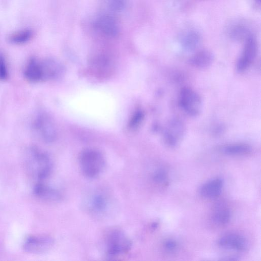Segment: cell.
<instances>
[{
    "label": "cell",
    "mask_w": 261,
    "mask_h": 261,
    "mask_svg": "<svg viewBox=\"0 0 261 261\" xmlns=\"http://www.w3.org/2000/svg\"><path fill=\"white\" fill-rule=\"evenodd\" d=\"M95 27L103 34L116 37L119 32L118 25L115 19L109 15L99 16L95 21Z\"/></svg>",
    "instance_id": "obj_13"
},
{
    "label": "cell",
    "mask_w": 261,
    "mask_h": 261,
    "mask_svg": "<svg viewBox=\"0 0 261 261\" xmlns=\"http://www.w3.org/2000/svg\"><path fill=\"white\" fill-rule=\"evenodd\" d=\"M110 199L108 195L101 191H96L88 198L87 206L88 211L96 216L104 215L108 211Z\"/></svg>",
    "instance_id": "obj_9"
},
{
    "label": "cell",
    "mask_w": 261,
    "mask_h": 261,
    "mask_svg": "<svg viewBox=\"0 0 261 261\" xmlns=\"http://www.w3.org/2000/svg\"><path fill=\"white\" fill-rule=\"evenodd\" d=\"M253 1L256 3V4H257L258 5H260V0H253Z\"/></svg>",
    "instance_id": "obj_27"
},
{
    "label": "cell",
    "mask_w": 261,
    "mask_h": 261,
    "mask_svg": "<svg viewBox=\"0 0 261 261\" xmlns=\"http://www.w3.org/2000/svg\"><path fill=\"white\" fill-rule=\"evenodd\" d=\"M143 117L144 114L142 112H137V113L135 114L133 118H132L130 123V125L133 127L139 125L142 121Z\"/></svg>",
    "instance_id": "obj_26"
},
{
    "label": "cell",
    "mask_w": 261,
    "mask_h": 261,
    "mask_svg": "<svg viewBox=\"0 0 261 261\" xmlns=\"http://www.w3.org/2000/svg\"><path fill=\"white\" fill-rule=\"evenodd\" d=\"M132 245L129 238L119 228H111L104 235V247L106 254L110 257L127 253L130 250Z\"/></svg>",
    "instance_id": "obj_3"
},
{
    "label": "cell",
    "mask_w": 261,
    "mask_h": 261,
    "mask_svg": "<svg viewBox=\"0 0 261 261\" xmlns=\"http://www.w3.org/2000/svg\"><path fill=\"white\" fill-rule=\"evenodd\" d=\"M223 186V180L220 178H213L204 183L200 188V193L205 198L212 199L221 193Z\"/></svg>",
    "instance_id": "obj_17"
},
{
    "label": "cell",
    "mask_w": 261,
    "mask_h": 261,
    "mask_svg": "<svg viewBox=\"0 0 261 261\" xmlns=\"http://www.w3.org/2000/svg\"><path fill=\"white\" fill-rule=\"evenodd\" d=\"M54 243L53 239L48 236H31L24 240L23 248L30 253H41L50 249Z\"/></svg>",
    "instance_id": "obj_8"
},
{
    "label": "cell",
    "mask_w": 261,
    "mask_h": 261,
    "mask_svg": "<svg viewBox=\"0 0 261 261\" xmlns=\"http://www.w3.org/2000/svg\"><path fill=\"white\" fill-rule=\"evenodd\" d=\"M34 193L38 198L48 201H57L61 198L59 191L42 181L37 182L35 184Z\"/></svg>",
    "instance_id": "obj_14"
},
{
    "label": "cell",
    "mask_w": 261,
    "mask_h": 261,
    "mask_svg": "<svg viewBox=\"0 0 261 261\" xmlns=\"http://www.w3.org/2000/svg\"><path fill=\"white\" fill-rule=\"evenodd\" d=\"M202 40L200 34L195 29L185 31L179 37V44L186 51H194L199 47Z\"/></svg>",
    "instance_id": "obj_11"
},
{
    "label": "cell",
    "mask_w": 261,
    "mask_h": 261,
    "mask_svg": "<svg viewBox=\"0 0 261 261\" xmlns=\"http://www.w3.org/2000/svg\"><path fill=\"white\" fill-rule=\"evenodd\" d=\"M241 54L236 63V69L239 72L247 70L254 61L257 54L258 44L253 34L244 41Z\"/></svg>",
    "instance_id": "obj_5"
},
{
    "label": "cell",
    "mask_w": 261,
    "mask_h": 261,
    "mask_svg": "<svg viewBox=\"0 0 261 261\" xmlns=\"http://www.w3.org/2000/svg\"><path fill=\"white\" fill-rule=\"evenodd\" d=\"M186 128L184 122L179 118H173L166 125L164 132V140L166 145L175 147L182 140Z\"/></svg>",
    "instance_id": "obj_6"
},
{
    "label": "cell",
    "mask_w": 261,
    "mask_h": 261,
    "mask_svg": "<svg viewBox=\"0 0 261 261\" xmlns=\"http://www.w3.org/2000/svg\"><path fill=\"white\" fill-rule=\"evenodd\" d=\"M218 244L222 248L236 251L245 250L247 246L245 239L240 234L230 233L224 234L218 240Z\"/></svg>",
    "instance_id": "obj_10"
},
{
    "label": "cell",
    "mask_w": 261,
    "mask_h": 261,
    "mask_svg": "<svg viewBox=\"0 0 261 261\" xmlns=\"http://www.w3.org/2000/svg\"><path fill=\"white\" fill-rule=\"evenodd\" d=\"M230 218L231 213L229 209L221 204L216 206L212 214L213 222L219 225L227 224L229 222Z\"/></svg>",
    "instance_id": "obj_20"
},
{
    "label": "cell",
    "mask_w": 261,
    "mask_h": 261,
    "mask_svg": "<svg viewBox=\"0 0 261 261\" xmlns=\"http://www.w3.org/2000/svg\"><path fill=\"white\" fill-rule=\"evenodd\" d=\"M227 33L230 38L235 41H244L253 34L250 27L242 20L231 22L227 28Z\"/></svg>",
    "instance_id": "obj_12"
},
{
    "label": "cell",
    "mask_w": 261,
    "mask_h": 261,
    "mask_svg": "<svg viewBox=\"0 0 261 261\" xmlns=\"http://www.w3.org/2000/svg\"><path fill=\"white\" fill-rule=\"evenodd\" d=\"M24 166L29 174L37 182L42 181L50 174L53 164L48 155L36 147L32 146L27 150Z\"/></svg>",
    "instance_id": "obj_1"
},
{
    "label": "cell",
    "mask_w": 261,
    "mask_h": 261,
    "mask_svg": "<svg viewBox=\"0 0 261 261\" xmlns=\"http://www.w3.org/2000/svg\"><path fill=\"white\" fill-rule=\"evenodd\" d=\"M33 126L43 141L50 142L56 137V130L50 118L45 114H40L34 119Z\"/></svg>",
    "instance_id": "obj_7"
},
{
    "label": "cell",
    "mask_w": 261,
    "mask_h": 261,
    "mask_svg": "<svg viewBox=\"0 0 261 261\" xmlns=\"http://www.w3.org/2000/svg\"><path fill=\"white\" fill-rule=\"evenodd\" d=\"M8 74L6 60L4 56L0 54V80H6L8 79Z\"/></svg>",
    "instance_id": "obj_23"
},
{
    "label": "cell",
    "mask_w": 261,
    "mask_h": 261,
    "mask_svg": "<svg viewBox=\"0 0 261 261\" xmlns=\"http://www.w3.org/2000/svg\"><path fill=\"white\" fill-rule=\"evenodd\" d=\"M178 104L182 110L191 117L198 116L202 109V101L200 95L189 87L182 88L178 95Z\"/></svg>",
    "instance_id": "obj_4"
},
{
    "label": "cell",
    "mask_w": 261,
    "mask_h": 261,
    "mask_svg": "<svg viewBox=\"0 0 261 261\" xmlns=\"http://www.w3.org/2000/svg\"><path fill=\"white\" fill-rule=\"evenodd\" d=\"M219 150L227 155H241L249 153L252 151V148L246 143H235L221 146Z\"/></svg>",
    "instance_id": "obj_18"
},
{
    "label": "cell",
    "mask_w": 261,
    "mask_h": 261,
    "mask_svg": "<svg viewBox=\"0 0 261 261\" xmlns=\"http://www.w3.org/2000/svg\"><path fill=\"white\" fill-rule=\"evenodd\" d=\"M32 32L30 30H23L11 35L10 40L15 44H22L28 42L32 37Z\"/></svg>",
    "instance_id": "obj_21"
},
{
    "label": "cell",
    "mask_w": 261,
    "mask_h": 261,
    "mask_svg": "<svg viewBox=\"0 0 261 261\" xmlns=\"http://www.w3.org/2000/svg\"><path fill=\"white\" fill-rule=\"evenodd\" d=\"M41 63L43 80L55 79L62 72V66L58 62L54 60H46Z\"/></svg>",
    "instance_id": "obj_19"
},
{
    "label": "cell",
    "mask_w": 261,
    "mask_h": 261,
    "mask_svg": "<svg viewBox=\"0 0 261 261\" xmlns=\"http://www.w3.org/2000/svg\"><path fill=\"white\" fill-rule=\"evenodd\" d=\"M214 56L208 49H200L196 51L190 58L189 63L194 67L204 69L209 67L213 62Z\"/></svg>",
    "instance_id": "obj_16"
},
{
    "label": "cell",
    "mask_w": 261,
    "mask_h": 261,
    "mask_svg": "<svg viewBox=\"0 0 261 261\" xmlns=\"http://www.w3.org/2000/svg\"><path fill=\"white\" fill-rule=\"evenodd\" d=\"M126 4V0H110L109 7L114 11H120L124 8Z\"/></svg>",
    "instance_id": "obj_24"
},
{
    "label": "cell",
    "mask_w": 261,
    "mask_h": 261,
    "mask_svg": "<svg viewBox=\"0 0 261 261\" xmlns=\"http://www.w3.org/2000/svg\"><path fill=\"white\" fill-rule=\"evenodd\" d=\"M167 173L163 169L156 170L152 175V179L156 184H164L167 180Z\"/></svg>",
    "instance_id": "obj_22"
},
{
    "label": "cell",
    "mask_w": 261,
    "mask_h": 261,
    "mask_svg": "<svg viewBox=\"0 0 261 261\" xmlns=\"http://www.w3.org/2000/svg\"><path fill=\"white\" fill-rule=\"evenodd\" d=\"M79 164L83 174L87 178H94L99 176L106 166L102 153L94 149L83 150L79 156Z\"/></svg>",
    "instance_id": "obj_2"
},
{
    "label": "cell",
    "mask_w": 261,
    "mask_h": 261,
    "mask_svg": "<svg viewBox=\"0 0 261 261\" xmlns=\"http://www.w3.org/2000/svg\"><path fill=\"white\" fill-rule=\"evenodd\" d=\"M25 79L31 83H37L43 80L41 62L35 58L30 59L23 71Z\"/></svg>",
    "instance_id": "obj_15"
},
{
    "label": "cell",
    "mask_w": 261,
    "mask_h": 261,
    "mask_svg": "<svg viewBox=\"0 0 261 261\" xmlns=\"http://www.w3.org/2000/svg\"><path fill=\"white\" fill-rule=\"evenodd\" d=\"M164 248L168 252H172L177 248L176 241L173 239H167L164 242Z\"/></svg>",
    "instance_id": "obj_25"
}]
</instances>
